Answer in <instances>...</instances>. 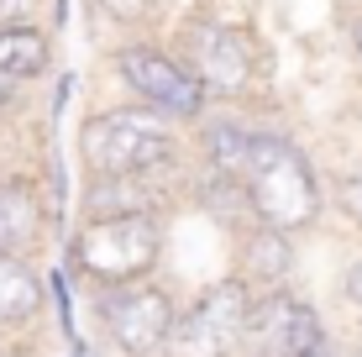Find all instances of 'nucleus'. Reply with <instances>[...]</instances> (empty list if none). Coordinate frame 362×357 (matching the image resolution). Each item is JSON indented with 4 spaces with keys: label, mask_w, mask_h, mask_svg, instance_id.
Listing matches in <instances>:
<instances>
[{
    "label": "nucleus",
    "mask_w": 362,
    "mask_h": 357,
    "mask_svg": "<svg viewBox=\"0 0 362 357\" xmlns=\"http://www.w3.org/2000/svg\"><path fill=\"white\" fill-rule=\"evenodd\" d=\"M179 121L163 110L127 100V105H105L90 110L74 131V158H79L84 179H110V174H147V168L179 163L184 137Z\"/></svg>",
    "instance_id": "f257e3e1"
},
{
    "label": "nucleus",
    "mask_w": 362,
    "mask_h": 357,
    "mask_svg": "<svg viewBox=\"0 0 362 357\" xmlns=\"http://www.w3.org/2000/svg\"><path fill=\"white\" fill-rule=\"evenodd\" d=\"M173 53L199 79L210 105H252V95L268 84V47L242 21L221 16H184Z\"/></svg>",
    "instance_id": "f03ea898"
},
{
    "label": "nucleus",
    "mask_w": 362,
    "mask_h": 357,
    "mask_svg": "<svg viewBox=\"0 0 362 357\" xmlns=\"http://www.w3.org/2000/svg\"><path fill=\"white\" fill-rule=\"evenodd\" d=\"M242 189H247L252 226H273L284 237H305L326 216V184H320L315 163L305 158V147L289 137V127H273L263 137Z\"/></svg>",
    "instance_id": "7ed1b4c3"
},
{
    "label": "nucleus",
    "mask_w": 362,
    "mask_h": 357,
    "mask_svg": "<svg viewBox=\"0 0 362 357\" xmlns=\"http://www.w3.org/2000/svg\"><path fill=\"white\" fill-rule=\"evenodd\" d=\"M168 231L163 216H110V221H79L69 231L64 252L69 268L95 289H116V284H142L153 279V268L163 263Z\"/></svg>",
    "instance_id": "20e7f679"
},
{
    "label": "nucleus",
    "mask_w": 362,
    "mask_h": 357,
    "mask_svg": "<svg viewBox=\"0 0 362 357\" xmlns=\"http://www.w3.org/2000/svg\"><path fill=\"white\" fill-rule=\"evenodd\" d=\"M105 69L121 79V90H127L132 100L163 110L179 127H194L210 110V95L199 90V79L184 69V58L173 53V42H163V37H153V32L147 37H116Z\"/></svg>",
    "instance_id": "39448f33"
},
{
    "label": "nucleus",
    "mask_w": 362,
    "mask_h": 357,
    "mask_svg": "<svg viewBox=\"0 0 362 357\" xmlns=\"http://www.w3.org/2000/svg\"><path fill=\"white\" fill-rule=\"evenodd\" d=\"M252 300H257V289L247 284L242 274L205 284L194 294L189 310L173 315V331H168L163 352L168 357H236L242 352V336H247Z\"/></svg>",
    "instance_id": "423d86ee"
},
{
    "label": "nucleus",
    "mask_w": 362,
    "mask_h": 357,
    "mask_svg": "<svg viewBox=\"0 0 362 357\" xmlns=\"http://www.w3.org/2000/svg\"><path fill=\"white\" fill-rule=\"evenodd\" d=\"M173 294L153 279L142 284H116V289H95V321L100 336L110 341L121 357H153L168 347V331H173Z\"/></svg>",
    "instance_id": "0eeeda50"
},
{
    "label": "nucleus",
    "mask_w": 362,
    "mask_h": 357,
    "mask_svg": "<svg viewBox=\"0 0 362 357\" xmlns=\"http://www.w3.org/2000/svg\"><path fill=\"white\" fill-rule=\"evenodd\" d=\"M179 163L147 168V174H110L79 184V221H110V216H163L179 200Z\"/></svg>",
    "instance_id": "6e6552de"
},
{
    "label": "nucleus",
    "mask_w": 362,
    "mask_h": 357,
    "mask_svg": "<svg viewBox=\"0 0 362 357\" xmlns=\"http://www.w3.org/2000/svg\"><path fill=\"white\" fill-rule=\"evenodd\" d=\"M53 226V205L42 194V179L27 168H0V252L37 257Z\"/></svg>",
    "instance_id": "1a4fd4ad"
},
{
    "label": "nucleus",
    "mask_w": 362,
    "mask_h": 357,
    "mask_svg": "<svg viewBox=\"0 0 362 357\" xmlns=\"http://www.w3.org/2000/svg\"><path fill=\"white\" fill-rule=\"evenodd\" d=\"M42 310H47V279L37 257L0 252V341L32 331L42 321Z\"/></svg>",
    "instance_id": "9d476101"
},
{
    "label": "nucleus",
    "mask_w": 362,
    "mask_h": 357,
    "mask_svg": "<svg viewBox=\"0 0 362 357\" xmlns=\"http://www.w3.org/2000/svg\"><path fill=\"white\" fill-rule=\"evenodd\" d=\"M58 69V32L47 21L0 27V74L16 84H37Z\"/></svg>",
    "instance_id": "9b49d317"
},
{
    "label": "nucleus",
    "mask_w": 362,
    "mask_h": 357,
    "mask_svg": "<svg viewBox=\"0 0 362 357\" xmlns=\"http://www.w3.org/2000/svg\"><path fill=\"white\" fill-rule=\"evenodd\" d=\"M294 274V237L273 226H252L242 237V279L252 289H284V279Z\"/></svg>",
    "instance_id": "f8f14e48"
},
{
    "label": "nucleus",
    "mask_w": 362,
    "mask_h": 357,
    "mask_svg": "<svg viewBox=\"0 0 362 357\" xmlns=\"http://www.w3.org/2000/svg\"><path fill=\"white\" fill-rule=\"evenodd\" d=\"M194 205H199L205 216H216L221 226L252 221V211H247V189H242V179L216 174V168H205V163H199V174H194Z\"/></svg>",
    "instance_id": "ddd939ff"
},
{
    "label": "nucleus",
    "mask_w": 362,
    "mask_h": 357,
    "mask_svg": "<svg viewBox=\"0 0 362 357\" xmlns=\"http://www.w3.org/2000/svg\"><path fill=\"white\" fill-rule=\"evenodd\" d=\"M163 11V0H90V21L110 27L116 37H147Z\"/></svg>",
    "instance_id": "4468645a"
},
{
    "label": "nucleus",
    "mask_w": 362,
    "mask_h": 357,
    "mask_svg": "<svg viewBox=\"0 0 362 357\" xmlns=\"http://www.w3.org/2000/svg\"><path fill=\"white\" fill-rule=\"evenodd\" d=\"M331 205H336V216H346L352 226H362V163L341 168V174L331 179Z\"/></svg>",
    "instance_id": "2eb2a0df"
},
{
    "label": "nucleus",
    "mask_w": 362,
    "mask_h": 357,
    "mask_svg": "<svg viewBox=\"0 0 362 357\" xmlns=\"http://www.w3.org/2000/svg\"><path fill=\"white\" fill-rule=\"evenodd\" d=\"M341 300L362 315V252L352 257V263H346V274H341Z\"/></svg>",
    "instance_id": "dca6fc26"
},
{
    "label": "nucleus",
    "mask_w": 362,
    "mask_h": 357,
    "mask_svg": "<svg viewBox=\"0 0 362 357\" xmlns=\"http://www.w3.org/2000/svg\"><path fill=\"white\" fill-rule=\"evenodd\" d=\"M21 105H27V84H16V79H6V74H0V121L16 116Z\"/></svg>",
    "instance_id": "f3484780"
},
{
    "label": "nucleus",
    "mask_w": 362,
    "mask_h": 357,
    "mask_svg": "<svg viewBox=\"0 0 362 357\" xmlns=\"http://www.w3.org/2000/svg\"><path fill=\"white\" fill-rule=\"evenodd\" d=\"M0 357H27V347L21 341H0Z\"/></svg>",
    "instance_id": "a211bd4d"
},
{
    "label": "nucleus",
    "mask_w": 362,
    "mask_h": 357,
    "mask_svg": "<svg viewBox=\"0 0 362 357\" xmlns=\"http://www.w3.org/2000/svg\"><path fill=\"white\" fill-rule=\"evenodd\" d=\"M352 47H357V53H362V16L352 21Z\"/></svg>",
    "instance_id": "6ab92c4d"
},
{
    "label": "nucleus",
    "mask_w": 362,
    "mask_h": 357,
    "mask_svg": "<svg viewBox=\"0 0 362 357\" xmlns=\"http://www.w3.org/2000/svg\"><path fill=\"white\" fill-rule=\"evenodd\" d=\"M310 357H331V341H326V347H315V352H310Z\"/></svg>",
    "instance_id": "aec40b11"
},
{
    "label": "nucleus",
    "mask_w": 362,
    "mask_h": 357,
    "mask_svg": "<svg viewBox=\"0 0 362 357\" xmlns=\"http://www.w3.org/2000/svg\"><path fill=\"white\" fill-rule=\"evenodd\" d=\"M74 357H84V347H74Z\"/></svg>",
    "instance_id": "412c9836"
},
{
    "label": "nucleus",
    "mask_w": 362,
    "mask_h": 357,
    "mask_svg": "<svg viewBox=\"0 0 362 357\" xmlns=\"http://www.w3.org/2000/svg\"><path fill=\"white\" fill-rule=\"evenodd\" d=\"M153 357H168V352H153Z\"/></svg>",
    "instance_id": "4be33fe9"
},
{
    "label": "nucleus",
    "mask_w": 362,
    "mask_h": 357,
    "mask_svg": "<svg viewBox=\"0 0 362 357\" xmlns=\"http://www.w3.org/2000/svg\"><path fill=\"white\" fill-rule=\"evenodd\" d=\"M357 357H362V347H357Z\"/></svg>",
    "instance_id": "5701e85b"
}]
</instances>
